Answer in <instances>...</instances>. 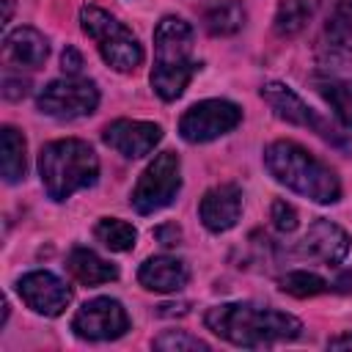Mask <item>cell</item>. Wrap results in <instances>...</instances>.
Instances as JSON below:
<instances>
[{
  "label": "cell",
  "instance_id": "cell-1",
  "mask_svg": "<svg viewBox=\"0 0 352 352\" xmlns=\"http://www.w3.org/2000/svg\"><path fill=\"white\" fill-rule=\"evenodd\" d=\"M204 324L228 344L236 346H272L294 341L302 333V322L286 311L256 302H223L206 311Z\"/></svg>",
  "mask_w": 352,
  "mask_h": 352
},
{
  "label": "cell",
  "instance_id": "cell-2",
  "mask_svg": "<svg viewBox=\"0 0 352 352\" xmlns=\"http://www.w3.org/2000/svg\"><path fill=\"white\" fill-rule=\"evenodd\" d=\"M270 176L316 204H336L341 198V182L330 165L314 157L294 140H275L264 151Z\"/></svg>",
  "mask_w": 352,
  "mask_h": 352
},
{
  "label": "cell",
  "instance_id": "cell-3",
  "mask_svg": "<svg viewBox=\"0 0 352 352\" xmlns=\"http://www.w3.org/2000/svg\"><path fill=\"white\" fill-rule=\"evenodd\" d=\"M198 66L192 58V28L182 16H162L154 28V69L148 77L154 94L162 102L179 99Z\"/></svg>",
  "mask_w": 352,
  "mask_h": 352
},
{
  "label": "cell",
  "instance_id": "cell-4",
  "mask_svg": "<svg viewBox=\"0 0 352 352\" xmlns=\"http://www.w3.org/2000/svg\"><path fill=\"white\" fill-rule=\"evenodd\" d=\"M38 176L52 201H66L77 190L96 184L99 160L85 140H52L38 154Z\"/></svg>",
  "mask_w": 352,
  "mask_h": 352
},
{
  "label": "cell",
  "instance_id": "cell-5",
  "mask_svg": "<svg viewBox=\"0 0 352 352\" xmlns=\"http://www.w3.org/2000/svg\"><path fill=\"white\" fill-rule=\"evenodd\" d=\"M80 28L88 38H94L102 60L116 72H135L143 63V47L132 36V30L118 22L113 14H107L99 6H82L80 8Z\"/></svg>",
  "mask_w": 352,
  "mask_h": 352
},
{
  "label": "cell",
  "instance_id": "cell-6",
  "mask_svg": "<svg viewBox=\"0 0 352 352\" xmlns=\"http://www.w3.org/2000/svg\"><path fill=\"white\" fill-rule=\"evenodd\" d=\"M179 190H182V162L173 151H162L140 173L129 195V204L135 206L138 214H154L168 204H173Z\"/></svg>",
  "mask_w": 352,
  "mask_h": 352
},
{
  "label": "cell",
  "instance_id": "cell-7",
  "mask_svg": "<svg viewBox=\"0 0 352 352\" xmlns=\"http://www.w3.org/2000/svg\"><path fill=\"white\" fill-rule=\"evenodd\" d=\"M96 104H99V88L85 77L52 80L36 96L38 113H44L50 118H58V121H72V118L91 116L96 110Z\"/></svg>",
  "mask_w": 352,
  "mask_h": 352
},
{
  "label": "cell",
  "instance_id": "cell-8",
  "mask_svg": "<svg viewBox=\"0 0 352 352\" xmlns=\"http://www.w3.org/2000/svg\"><path fill=\"white\" fill-rule=\"evenodd\" d=\"M242 121V107L228 99H204L179 118V135L187 143H209L228 135Z\"/></svg>",
  "mask_w": 352,
  "mask_h": 352
},
{
  "label": "cell",
  "instance_id": "cell-9",
  "mask_svg": "<svg viewBox=\"0 0 352 352\" xmlns=\"http://www.w3.org/2000/svg\"><path fill=\"white\" fill-rule=\"evenodd\" d=\"M72 330L85 341H116L129 330V316L118 300L94 297L74 314Z\"/></svg>",
  "mask_w": 352,
  "mask_h": 352
},
{
  "label": "cell",
  "instance_id": "cell-10",
  "mask_svg": "<svg viewBox=\"0 0 352 352\" xmlns=\"http://www.w3.org/2000/svg\"><path fill=\"white\" fill-rule=\"evenodd\" d=\"M261 99L272 107V113L289 124L305 126L311 132H316L319 138L330 140V143H344V138L333 129V124H327L314 107H308L286 82H264L261 85Z\"/></svg>",
  "mask_w": 352,
  "mask_h": 352
},
{
  "label": "cell",
  "instance_id": "cell-11",
  "mask_svg": "<svg viewBox=\"0 0 352 352\" xmlns=\"http://www.w3.org/2000/svg\"><path fill=\"white\" fill-rule=\"evenodd\" d=\"M16 292L25 300V305L41 316H60L72 302V289L47 270H33L22 275Z\"/></svg>",
  "mask_w": 352,
  "mask_h": 352
},
{
  "label": "cell",
  "instance_id": "cell-12",
  "mask_svg": "<svg viewBox=\"0 0 352 352\" xmlns=\"http://www.w3.org/2000/svg\"><path fill=\"white\" fill-rule=\"evenodd\" d=\"M349 248H352L349 234L341 226H336L333 220L319 217V220H314L308 226L305 236L300 239L297 256L311 258V261H322L327 267H336V264H341L346 258Z\"/></svg>",
  "mask_w": 352,
  "mask_h": 352
},
{
  "label": "cell",
  "instance_id": "cell-13",
  "mask_svg": "<svg viewBox=\"0 0 352 352\" xmlns=\"http://www.w3.org/2000/svg\"><path fill=\"white\" fill-rule=\"evenodd\" d=\"M102 140L118 151L126 160H138L146 157L148 151H154V146L162 140V126L154 121H132V118H118L113 124L104 126Z\"/></svg>",
  "mask_w": 352,
  "mask_h": 352
},
{
  "label": "cell",
  "instance_id": "cell-14",
  "mask_svg": "<svg viewBox=\"0 0 352 352\" xmlns=\"http://www.w3.org/2000/svg\"><path fill=\"white\" fill-rule=\"evenodd\" d=\"M316 52H319V60L333 69L352 63V0H341L333 8V14L319 36Z\"/></svg>",
  "mask_w": 352,
  "mask_h": 352
},
{
  "label": "cell",
  "instance_id": "cell-15",
  "mask_svg": "<svg viewBox=\"0 0 352 352\" xmlns=\"http://www.w3.org/2000/svg\"><path fill=\"white\" fill-rule=\"evenodd\" d=\"M198 214H201V223L212 234H223V231L234 228L242 214V190L236 184L209 187L198 204Z\"/></svg>",
  "mask_w": 352,
  "mask_h": 352
},
{
  "label": "cell",
  "instance_id": "cell-16",
  "mask_svg": "<svg viewBox=\"0 0 352 352\" xmlns=\"http://www.w3.org/2000/svg\"><path fill=\"white\" fill-rule=\"evenodd\" d=\"M138 280L143 289L148 292H160V294H170L187 286L190 280V270L184 261L173 258V256H151L140 264L138 270Z\"/></svg>",
  "mask_w": 352,
  "mask_h": 352
},
{
  "label": "cell",
  "instance_id": "cell-17",
  "mask_svg": "<svg viewBox=\"0 0 352 352\" xmlns=\"http://www.w3.org/2000/svg\"><path fill=\"white\" fill-rule=\"evenodd\" d=\"M3 52L11 63L16 66H41L50 55V41L44 33H38L36 28H14L6 41H3Z\"/></svg>",
  "mask_w": 352,
  "mask_h": 352
},
{
  "label": "cell",
  "instance_id": "cell-18",
  "mask_svg": "<svg viewBox=\"0 0 352 352\" xmlns=\"http://www.w3.org/2000/svg\"><path fill=\"white\" fill-rule=\"evenodd\" d=\"M66 267H69L72 278L82 286H99V283H110L118 278L116 264L104 261L102 256H96L88 248H74L66 258Z\"/></svg>",
  "mask_w": 352,
  "mask_h": 352
},
{
  "label": "cell",
  "instance_id": "cell-19",
  "mask_svg": "<svg viewBox=\"0 0 352 352\" xmlns=\"http://www.w3.org/2000/svg\"><path fill=\"white\" fill-rule=\"evenodd\" d=\"M204 25L212 36H234L245 25V6L239 0H212L204 8Z\"/></svg>",
  "mask_w": 352,
  "mask_h": 352
},
{
  "label": "cell",
  "instance_id": "cell-20",
  "mask_svg": "<svg viewBox=\"0 0 352 352\" xmlns=\"http://www.w3.org/2000/svg\"><path fill=\"white\" fill-rule=\"evenodd\" d=\"M0 168H3V179L8 184H16L25 179V138L22 132H16L14 126H3L0 132Z\"/></svg>",
  "mask_w": 352,
  "mask_h": 352
},
{
  "label": "cell",
  "instance_id": "cell-21",
  "mask_svg": "<svg viewBox=\"0 0 352 352\" xmlns=\"http://www.w3.org/2000/svg\"><path fill=\"white\" fill-rule=\"evenodd\" d=\"M311 14H314V3H311V0H280V3H278V11H275L272 28H275V33L283 36V38L297 36V33L308 25Z\"/></svg>",
  "mask_w": 352,
  "mask_h": 352
},
{
  "label": "cell",
  "instance_id": "cell-22",
  "mask_svg": "<svg viewBox=\"0 0 352 352\" xmlns=\"http://www.w3.org/2000/svg\"><path fill=\"white\" fill-rule=\"evenodd\" d=\"M94 234H96V239H99L104 248H110V250H116V253L132 250V248H135V239H138L135 226L126 223V220H118V217H102V220L94 226Z\"/></svg>",
  "mask_w": 352,
  "mask_h": 352
},
{
  "label": "cell",
  "instance_id": "cell-23",
  "mask_svg": "<svg viewBox=\"0 0 352 352\" xmlns=\"http://www.w3.org/2000/svg\"><path fill=\"white\" fill-rule=\"evenodd\" d=\"M327 289L330 283L324 278H319L316 272H305V270H294L280 278V292L292 297H316V294H324Z\"/></svg>",
  "mask_w": 352,
  "mask_h": 352
},
{
  "label": "cell",
  "instance_id": "cell-24",
  "mask_svg": "<svg viewBox=\"0 0 352 352\" xmlns=\"http://www.w3.org/2000/svg\"><path fill=\"white\" fill-rule=\"evenodd\" d=\"M322 96L330 102L344 126H352V80H333L322 85Z\"/></svg>",
  "mask_w": 352,
  "mask_h": 352
},
{
  "label": "cell",
  "instance_id": "cell-25",
  "mask_svg": "<svg viewBox=\"0 0 352 352\" xmlns=\"http://www.w3.org/2000/svg\"><path fill=\"white\" fill-rule=\"evenodd\" d=\"M154 349H162V352H209V344L184 333V330H165L162 336L154 338Z\"/></svg>",
  "mask_w": 352,
  "mask_h": 352
},
{
  "label": "cell",
  "instance_id": "cell-26",
  "mask_svg": "<svg viewBox=\"0 0 352 352\" xmlns=\"http://www.w3.org/2000/svg\"><path fill=\"white\" fill-rule=\"evenodd\" d=\"M270 220H272V226H275L278 231H283V234L294 231V228H297V223H300V217H297V209H294L292 204H286V201H272V209H270Z\"/></svg>",
  "mask_w": 352,
  "mask_h": 352
},
{
  "label": "cell",
  "instance_id": "cell-27",
  "mask_svg": "<svg viewBox=\"0 0 352 352\" xmlns=\"http://www.w3.org/2000/svg\"><path fill=\"white\" fill-rule=\"evenodd\" d=\"M28 88H30V80H25V77H16V74H11V72H6L3 74V96L6 99H22L25 94H28Z\"/></svg>",
  "mask_w": 352,
  "mask_h": 352
},
{
  "label": "cell",
  "instance_id": "cell-28",
  "mask_svg": "<svg viewBox=\"0 0 352 352\" xmlns=\"http://www.w3.org/2000/svg\"><path fill=\"white\" fill-rule=\"evenodd\" d=\"M60 66L66 72V77H80V69H82V55L74 50V47H66L63 55H60Z\"/></svg>",
  "mask_w": 352,
  "mask_h": 352
},
{
  "label": "cell",
  "instance_id": "cell-29",
  "mask_svg": "<svg viewBox=\"0 0 352 352\" xmlns=\"http://www.w3.org/2000/svg\"><path fill=\"white\" fill-rule=\"evenodd\" d=\"M154 236H157L162 245H179L182 231H179L176 226H162V228H157V231H154Z\"/></svg>",
  "mask_w": 352,
  "mask_h": 352
},
{
  "label": "cell",
  "instance_id": "cell-30",
  "mask_svg": "<svg viewBox=\"0 0 352 352\" xmlns=\"http://www.w3.org/2000/svg\"><path fill=\"white\" fill-rule=\"evenodd\" d=\"M333 289H336V292H341V294H352V270H346V272H341V275L336 278V283H333Z\"/></svg>",
  "mask_w": 352,
  "mask_h": 352
},
{
  "label": "cell",
  "instance_id": "cell-31",
  "mask_svg": "<svg viewBox=\"0 0 352 352\" xmlns=\"http://www.w3.org/2000/svg\"><path fill=\"white\" fill-rule=\"evenodd\" d=\"M327 349H352V333H341L327 341Z\"/></svg>",
  "mask_w": 352,
  "mask_h": 352
},
{
  "label": "cell",
  "instance_id": "cell-32",
  "mask_svg": "<svg viewBox=\"0 0 352 352\" xmlns=\"http://www.w3.org/2000/svg\"><path fill=\"white\" fill-rule=\"evenodd\" d=\"M6 6V14H3V22H11V0H3Z\"/></svg>",
  "mask_w": 352,
  "mask_h": 352
}]
</instances>
